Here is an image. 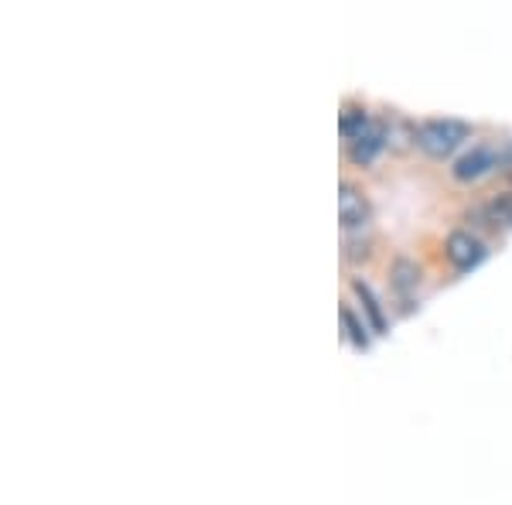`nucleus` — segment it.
Returning <instances> with one entry per match:
<instances>
[{"label": "nucleus", "instance_id": "1", "mask_svg": "<svg viewBox=\"0 0 512 505\" xmlns=\"http://www.w3.org/2000/svg\"><path fill=\"white\" fill-rule=\"evenodd\" d=\"M472 137V127L465 120H454V117H431L424 123H417V140L414 144L434 161H444L458 151L465 140Z\"/></svg>", "mask_w": 512, "mask_h": 505}, {"label": "nucleus", "instance_id": "2", "mask_svg": "<svg viewBox=\"0 0 512 505\" xmlns=\"http://www.w3.org/2000/svg\"><path fill=\"white\" fill-rule=\"evenodd\" d=\"M465 229H472V233H509L512 229V192H499L492 198H485V202H475L465 209Z\"/></svg>", "mask_w": 512, "mask_h": 505}, {"label": "nucleus", "instance_id": "3", "mask_svg": "<svg viewBox=\"0 0 512 505\" xmlns=\"http://www.w3.org/2000/svg\"><path fill=\"white\" fill-rule=\"evenodd\" d=\"M485 239L472 233V229H454V233H448V239H444V260L451 263L458 273H465V270H475L478 263L485 260Z\"/></svg>", "mask_w": 512, "mask_h": 505}, {"label": "nucleus", "instance_id": "4", "mask_svg": "<svg viewBox=\"0 0 512 505\" xmlns=\"http://www.w3.org/2000/svg\"><path fill=\"white\" fill-rule=\"evenodd\" d=\"M338 215H342L345 233H366L369 222H373V205H369L366 192L355 181L338 185Z\"/></svg>", "mask_w": 512, "mask_h": 505}, {"label": "nucleus", "instance_id": "5", "mask_svg": "<svg viewBox=\"0 0 512 505\" xmlns=\"http://www.w3.org/2000/svg\"><path fill=\"white\" fill-rule=\"evenodd\" d=\"M495 168H502V151L495 144H485L482 140V144H475L472 151H465L451 164V178L461 181V185H468V181L492 175Z\"/></svg>", "mask_w": 512, "mask_h": 505}, {"label": "nucleus", "instance_id": "6", "mask_svg": "<svg viewBox=\"0 0 512 505\" xmlns=\"http://www.w3.org/2000/svg\"><path fill=\"white\" fill-rule=\"evenodd\" d=\"M386 144H390V120H373L352 144H345V157L355 168H369L386 151Z\"/></svg>", "mask_w": 512, "mask_h": 505}, {"label": "nucleus", "instance_id": "7", "mask_svg": "<svg viewBox=\"0 0 512 505\" xmlns=\"http://www.w3.org/2000/svg\"><path fill=\"white\" fill-rule=\"evenodd\" d=\"M420 280H424V270H420V263L414 260V256H396V260L390 263V284H393L396 297H400L403 311H414Z\"/></svg>", "mask_w": 512, "mask_h": 505}, {"label": "nucleus", "instance_id": "8", "mask_svg": "<svg viewBox=\"0 0 512 505\" xmlns=\"http://www.w3.org/2000/svg\"><path fill=\"white\" fill-rule=\"evenodd\" d=\"M349 291L355 294V301L362 304V314L369 318V328H373L376 335H386V328H390V318H386L383 301H379V294L373 291V287H369V280L352 277L349 280Z\"/></svg>", "mask_w": 512, "mask_h": 505}, {"label": "nucleus", "instance_id": "9", "mask_svg": "<svg viewBox=\"0 0 512 505\" xmlns=\"http://www.w3.org/2000/svg\"><path fill=\"white\" fill-rule=\"evenodd\" d=\"M373 123V117H369V110L362 103H342V113H338V134H342L345 144H352L355 137L362 134V130Z\"/></svg>", "mask_w": 512, "mask_h": 505}, {"label": "nucleus", "instance_id": "10", "mask_svg": "<svg viewBox=\"0 0 512 505\" xmlns=\"http://www.w3.org/2000/svg\"><path fill=\"white\" fill-rule=\"evenodd\" d=\"M338 314H342L345 338H349L355 349H369V325H366V318H359V311H355L349 301H342Z\"/></svg>", "mask_w": 512, "mask_h": 505}, {"label": "nucleus", "instance_id": "11", "mask_svg": "<svg viewBox=\"0 0 512 505\" xmlns=\"http://www.w3.org/2000/svg\"><path fill=\"white\" fill-rule=\"evenodd\" d=\"M373 256V239L366 233H345L342 236V260L345 263H362Z\"/></svg>", "mask_w": 512, "mask_h": 505}]
</instances>
